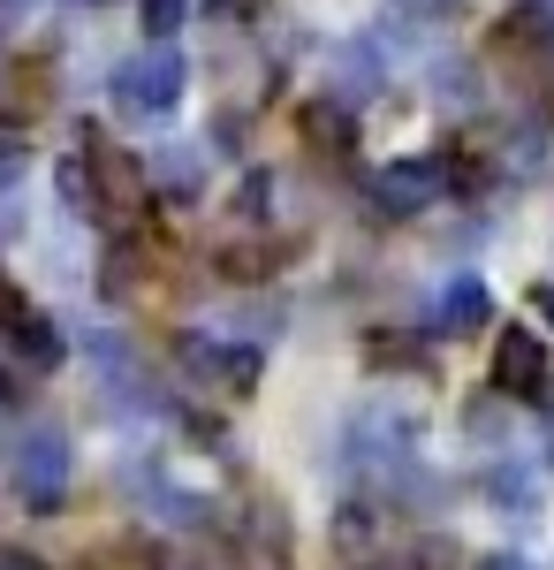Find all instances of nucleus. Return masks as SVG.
<instances>
[{"label": "nucleus", "instance_id": "f03ea898", "mask_svg": "<svg viewBox=\"0 0 554 570\" xmlns=\"http://www.w3.org/2000/svg\"><path fill=\"white\" fill-rule=\"evenodd\" d=\"M494 381L540 403V395H547V351H540V335H524V327L502 335V351H494Z\"/></svg>", "mask_w": 554, "mask_h": 570}, {"label": "nucleus", "instance_id": "f257e3e1", "mask_svg": "<svg viewBox=\"0 0 554 570\" xmlns=\"http://www.w3.org/2000/svg\"><path fill=\"white\" fill-rule=\"evenodd\" d=\"M85 176H91V206L115 220H137L145 206H152V190H145V168L129 160V153H115V145H91L85 153Z\"/></svg>", "mask_w": 554, "mask_h": 570}, {"label": "nucleus", "instance_id": "20e7f679", "mask_svg": "<svg viewBox=\"0 0 554 570\" xmlns=\"http://www.w3.org/2000/svg\"><path fill=\"white\" fill-rule=\"evenodd\" d=\"M540 312H547V320H554V289H540Z\"/></svg>", "mask_w": 554, "mask_h": 570}, {"label": "nucleus", "instance_id": "7ed1b4c3", "mask_svg": "<svg viewBox=\"0 0 554 570\" xmlns=\"http://www.w3.org/2000/svg\"><path fill=\"white\" fill-rule=\"evenodd\" d=\"M380 540H387V525H380V510H365V502L335 518V548L349 556V563H373V556H380Z\"/></svg>", "mask_w": 554, "mask_h": 570}]
</instances>
